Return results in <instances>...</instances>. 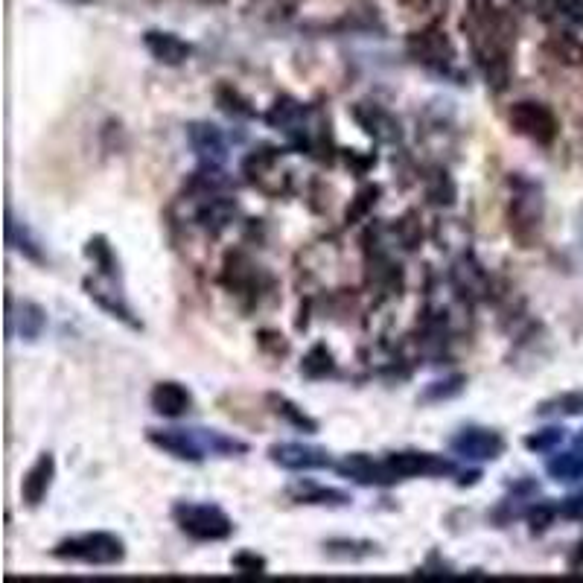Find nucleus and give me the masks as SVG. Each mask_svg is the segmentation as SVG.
Returning <instances> with one entry per match:
<instances>
[{"label": "nucleus", "mask_w": 583, "mask_h": 583, "mask_svg": "<svg viewBox=\"0 0 583 583\" xmlns=\"http://www.w3.org/2000/svg\"><path fill=\"white\" fill-rule=\"evenodd\" d=\"M409 50H412L420 62L435 65V68H444V65L452 62V56H455V50H452L446 33L435 30V27H429L423 33H414L412 41H409Z\"/></svg>", "instance_id": "14"}, {"label": "nucleus", "mask_w": 583, "mask_h": 583, "mask_svg": "<svg viewBox=\"0 0 583 583\" xmlns=\"http://www.w3.org/2000/svg\"><path fill=\"white\" fill-rule=\"evenodd\" d=\"M146 438L161 452H167L178 461H190V464L205 461L207 455L231 458V455L248 452L245 441H237L219 429H149Z\"/></svg>", "instance_id": "1"}, {"label": "nucleus", "mask_w": 583, "mask_h": 583, "mask_svg": "<svg viewBox=\"0 0 583 583\" xmlns=\"http://www.w3.org/2000/svg\"><path fill=\"white\" fill-rule=\"evenodd\" d=\"M339 473H342L344 479H353L359 481V484H365V487H385V484H394V481H400L394 476V470L388 467V461L382 458V461H374L371 455H365V452H353V455H344V461L336 467Z\"/></svg>", "instance_id": "9"}, {"label": "nucleus", "mask_w": 583, "mask_h": 583, "mask_svg": "<svg viewBox=\"0 0 583 583\" xmlns=\"http://www.w3.org/2000/svg\"><path fill=\"white\" fill-rule=\"evenodd\" d=\"M368 546V540H330L324 549L330 557H342V560H362V557H371L368 551H356Z\"/></svg>", "instance_id": "25"}, {"label": "nucleus", "mask_w": 583, "mask_h": 583, "mask_svg": "<svg viewBox=\"0 0 583 583\" xmlns=\"http://www.w3.org/2000/svg\"><path fill=\"white\" fill-rule=\"evenodd\" d=\"M234 210H237L234 202H228V199H222V196H210V202L199 210V222H202V228L213 231V234H219V231L228 228V222L234 219Z\"/></svg>", "instance_id": "18"}, {"label": "nucleus", "mask_w": 583, "mask_h": 583, "mask_svg": "<svg viewBox=\"0 0 583 583\" xmlns=\"http://www.w3.org/2000/svg\"><path fill=\"white\" fill-rule=\"evenodd\" d=\"M85 257L103 272L108 280H117L120 277V266H117V257H114V248L108 245L105 237H91L85 245Z\"/></svg>", "instance_id": "19"}, {"label": "nucleus", "mask_w": 583, "mask_h": 583, "mask_svg": "<svg viewBox=\"0 0 583 583\" xmlns=\"http://www.w3.org/2000/svg\"><path fill=\"white\" fill-rule=\"evenodd\" d=\"M234 569L242 572V575H263L266 572V557H260V554H254V551H240L234 560Z\"/></svg>", "instance_id": "28"}, {"label": "nucleus", "mask_w": 583, "mask_h": 583, "mask_svg": "<svg viewBox=\"0 0 583 583\" xmlns=\"http://www.w3.org/2000/svg\"><path fill=\"white\" fill-rule=\"evenodd\" d=\"M269 461L283 467V470H295V473H304V470H324L333 464L330 452L321 449V446L309 444H275L269 446Z\"/></svg>", "instance_id": "8"}, {"label": "nucleus", "mask_w": 583, "mask_h": 583, "mask_svg": "<svg viewBox=\"0 0 583 583\" xmlns=\"http://www.w3.org/2000/svg\"><path fill=\"white\" fill-rule=\"evenodd\" d=\"M149 406L161 417H181L193 409V394L187 385H181L175 379H161L149 394Z\"/></svg>", "instance_id": "12"}, {"label": "nucleus", "mask_w": 583, "mask_h": 583, "mask_svg": "<svg viewBox=\"0 0 583 583\" xmlns=\"http://www.w3.org/2000/svg\"><path fill=\"white\" fill-rule=\"evenodd\" d=\"M385 461H388V467L394 470L397 479H432V476H452L455 473V464L449 458L426 452V449L388 452Z\"/></svg>", "instance_id": "6"}, {"label": "nucleus", "mask_w": 583, "mask_h": 583, "mask_svg": "<svg viewBox=\"0 0 583 583\" xmlns=\"http://www.w3.org/2000/svg\"><path fill=\"white\" fill-rule=\"evenodd\" d=\"M549 50L557 56V62L583 68V41H578L575 35H566V33L551 35Z\"/></svg>", "instance_id": "21"}, {"label": "nucleus", "mask_w": 583, "mask_h": 583, "mask_svg": "<svg viewBox=\"0 0 583 583\" xmlns=\"http://www.w3.org/2000/svg\"><path fill=\"white\" fill-rule=\"evenodd\" d=\"M143 44L152 53V59H158L161 65H170V68L184 65L190 59V53H193V47L181 35L167 33V30H146L143 33Z\"/></svg>", "instance_id": "13"}, {"label": "nucleus", "mask_w": 583, "mask_h": 583, "mask_svg": "<svg viewBox=\"0 0 583 583\" xmlns=\"http://www.w3.org/2000/svg\"><path fill=\"white\" fill-rule=\"evenodd\" d=\"M449 449L467 461H496L505 452V438L487 426H467L449 441Z\"/></svg>", "instance_id": "7"}, {"label": "nucleus", "mask_w": 583, "mask_h": 583, "mask_svg": "<svg viewBox=\"0 0 583 583\" xmlns=\"http://www.w3.org/2000/svg\"><path fill=\"white\" fill-rule=\"evenodd\" d=\"M44 327H47V312H44V307H38L33 301L9 304V333H18L21 339L35 342V339H41Z\"/></svg>", "instance_id": "15"}, {"label": "nucleus", "mask_w": 583, "mask_h": 583, "mask_svg": "<svg viewBox=\"0 0 583 583\" xmlns=\"http://www.w3.org/2000/svg\"><path fill=\"white\" fill-rule=\"evenodd\" d=\"M269 406H272V412L277 417H283L286 423H292L295 429H304V432H315L318 429V423L309 417L304 409H298L289 397H280V394H269Z\"/></svg>", "instance_id": "20"}, {"label": "nucleus", "mask_w": 583, "mask_h": 583, "mask_svg": "<svg viewBox=\"0 0 583 583\" xmlns=\"http://www.w3.org/2000/svg\"><path fill=\"white\" fill-rule=\"evenodd\" d=\"M6 242H9L18 254H24L27 260L38 263V266H44V263H47V254H44V245H41V240L35 237L33 231H30L24 222H18V219H15V213H12V210L6 213Z\"/></svg>", "instance_id": "16"}, {"label": "nucleus", "mask_w": 583, "mask_h": 583, "mask_svg": "<svg viewBox=\"0 0 583 583\" xmlns=\"http://www.w3.org/2000/svg\"><path fill=\"white\" fill-rule=\"evenodd\" d=\"M464 385H467V377H461V374L435 379L432 385H426V391L420 394V400H423V403H441V400H452V397H458V394L464 391Z\"/></svg>", "instance_id": "22"}, {"label": "nucleus", "mask_w": 583, "mask_h": 583, "mask_svg": "<svg viewBox=\"0 0 583 583\" xmlns=\"http://www.w3.org/2000/svg\"><path fill=\"white\" fill-rule=\"evenodd\" d=\"M53 557L70 560V563H85V566H117L126 557V543L108 531H88V534L56 543Z\"/></svg>", "instance_id": "2"}, {"label": "nucleus", "mask_w": 583, "mask_h": 583, "mask_svg": "<svg viewBox=\"0 0 583 583\" xmlns=\"http://www.w3.org/2000/svg\"><path fill=\"white\" fill-rule=\"evenodd\" d=\"M327 371H333V356L327 353V347H315L304 362V374L307 377H324Z\"/></svg>", "instance_id": "26"}, {"label": "nucleus", "mask_w": 583, "mask_h": 583, "mask_svg": "<svg viewBox=\"0 0 583 583\" xmlns=\"http://www.w3.org/2000/svg\"><path fill=\"white\" fill-rule=\"evenodd\" d=\"M172 519L187 537L199 543H222L234 534V519L219 505L207 502H178L172 508Z\"/></svg>", "instance_id": "3"}, {"label": "nucleus", "mask_w": 583, "mask_h": 583, "mask_svg": "<svg viewBox=\"0 0 583 583\" xmlns=\"http://www.w3.org/2000/svg\"><path fill=\"white\" fill-rule=\"evenodd\" d=\"M289 499L298 502V505H333V508H342L350 502V496L344 490H333V487H318V484H309V481H298L292 484L289 490Z\"/></svg>", "instance_id": "17"}, {"label": "nucleus", "mask_w": 583, "mask_h": 583, "mask_svg": "<svg viewBox=\"0 0 583 583\" xmlns=\"http://www.w3.org/2000/svg\"><path fill=\"white\" fill-rule=\"evenodd\" d=\"M53 479H56V458L50 452H41L21 479V502L27 508H38L47 499Z\"/></svg>", "instance_id": "11"}, {"label": "nucleus", "mask_w": 583, "mask_h": 583, "mask_svg": "<svg viewBox=\"0 0 583 583\" xmlns=\"http://www.w3.org/2000/svg\"><path fill=\"white\" fill-rule=\"evenodd\" d=\"M187 140L193 146V152L202 158V164H213L219 167L228 158V140L222 135L219 126L207 123V120H196L187 126Z\"/></svg>", "instance_id": "10"}, {"label": "nucleus", "mask_w": 583, "mask_h": 583, "mask_svg": "<svg viewBox=\"0 0 583 583\" xmlns=\"http://www.w3.org/2000/svg\"><path fill=\"white\" fill-rule=\"evenodd\" d=\"M563 441V429H543V432H534V435H528L525 438V446L531 449V452H549L554 446Z\"/></svg>", "instance_id": "27"}, {"label": "nucleus", "mask_w": 583, "mask_h": 583, "mask_svg": "<svg viewBox=\"0 0 583 583\" xmlns=\"http://www.w3.org/2000/svg\"><path fill=\"white\" fill-rule=\"evenodd\" d=\"M508 123L516 135L534 140L540 146H549L551 140L557 138V117L546 103H537V100H519L511 105L508 111Z\"/></svg>", "instance_id": "5"}, {"label": "nucleus", "mask_w": 583, "mask_h": 583, "mask_svg": "<svg viewBox=\"0 0 583 583\" xmlns=\"http://www.w3.org/2000/svg\"><path fill=\"white\" fill-rule=\"evenodd\" d=\"M549 473L554 479L560 481H575L583 476V461L575 455V452H563V455H557V458H551L549 461Z\"/></svg>", "instance_id": "24"}, {"label": "nucleus", "mask_w": 583, "mask_h": 583, "mask_svg": "<svg viewBox=\"0 0 583 583\" xmlns=\"http://www.w3.org/2000/svg\"><path fill=\"white\" fill-rule=\"evenodd\" d=\"M68 3H91V0H68Z\"/></svg>", "instance_id": "29"}, {"label": "nucleus", "mask_w": 583, "mask_h": 583, "mask_svg": "<svg viewBox=\"0 0 583 583\" xmlns=\"http://www.w3.org/2000/svg\"><path fill=\"white\" fill-rule=\"evenodd\" d=\"M511 187H514V199H511V234L519 242H531L534 234H540V225H543V196H540V187L531 184L528 178H511Z\"/></svg>", "instance_id": "4"}, {"label": "nucleus", "mask_w": 583, "mask_h": 583, "mask_svg": "<svg viewBox=\"0 0 583 583\" xmlns=\"http://www.w3.org/2000/svg\"><path fill=\"white\" fill-rule=\"evenodd\" d=\"M583 412V391H569V394H560V397H551L543 400L537 406V414L551 417V414H581Z\"/></svg>", "instance_id": "23"}]
</instances>
